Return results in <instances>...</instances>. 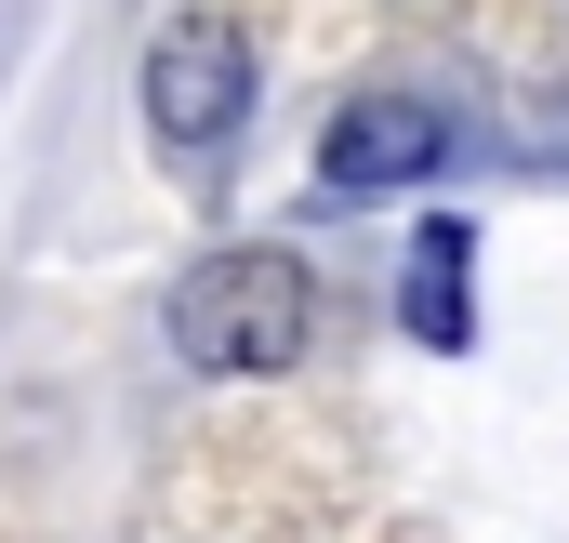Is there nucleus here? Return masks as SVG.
Segmentation results:
<instances>
[{
	"mask_svg": "<svg viewBox=\"0 0 569 543\" xmlns=\"http://www.w3.org/2000/svg\"><path fill=\"white\" fill-rule=\"evenodd\" d=\"M159 332H172V358H186V372H291V358H305V332H318V278L291 266V253H266V239L199 253V266L172 278Z\"/></svg>",
	"mask_w": 569,
	"mask_h": 543,
	"instance_id": "1",
	"label": "nucleus"
},
{
	"mask_svg": "<svg viewBox=\"0 0 569 543\" xmlns=\"http://www.w3.org/2000/svg\"><path fill=\"white\" fill-rule=\"evenodd\" d=\"M146 120H159L172 159H212L252 120V27L239 13H172L146 40Z\"/></svg>",
	"mask_w": 569,
	"mask_h": 543,
	"instance_id": "2",
	"label": "nucleus"
},
{
	"mask_svg": "<svg viewBox=\"0 0 569 543\" xmlns=\"http://www.w3.org/2000/svg\"><path fill=\"white\" fill-rule=\"evenodd\" d=\"M463 266H477V226H463V213H437V226H411V278H398V305H411V332H425L437 358H450V345H477V305H463Z\"/></svg>",
	"mask_w": 569,
	"mask_h": 543,
	"instance_id": "4",
	"label": "nucleus"
},
{
	"mask_svg": "<svg viewBox=\"0 0 569 543\" xmlns=\"http://www.w3.org/2000/svg\"><path fill=\"white\" fill-rule=\"evenodd\" d=\"M437 159H450V120H437L425 93H358V107L318 134V186L385 199V186H425Z\"/></svg>",
	"mask_w": 569,
	"mask_h": 543,
	"instance_id": "3",
	"label": "nucleus"
}]
</instances>
